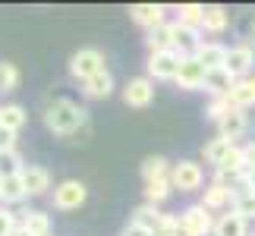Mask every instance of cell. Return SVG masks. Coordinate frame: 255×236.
<instances>
[{
	"label": "cell",
	"instance_id": "1",
	"mask_svg": "<svg viewBox=\"0 0 255 236\" xmlns=\"http://www.w3.org/2000/svg\"><path fill=\"white\" fill-rule=\"evenodd\" d=\"M85 123H88V111L70 98H57L44 111V126L57 135H76L79 129H85Z\"/></svg>",
	"mask_w": 255,
	"mask_h": 236
},
{
	"label": "cell",
	"instance_id": "2",
	"mask_svg": "<svg viewBox=\"0 0 255 236\" xmlns=\"http://www.w3.org/2000/svg\"><path fill=\"white\" fill-rule=\"evenodd\" d=\"M104 54L98 51V47H82V51H76L70 57V76L79 79V82H88L92 76L104 73Z\"/></svg>",
	"mask_w": 255,
	"mask_h": 236
},
{
	"label": "cell",
	"instance_id": "3",
	"mask_svg": "<svg viewBox=\"0 0 255 236\" xmlns=\"http://www.w3.org/2000/svg\"><path fill=\"white\" fill-rule=\"evenodd\" d=\"M170 183H173V189H180V192H202V186H205L202 164H195V161H176L170 167Z\"/></svg>",
	"mask_w": 255,
	"mask_h": 236
},
{
	"label": "cell",
	"instance_id": "4",
	"mask_svg": "<svg viewBox=\"0 0 255 236\" xmlns=\"http://www.w3.org/2000/svg\"><path fill=\"white\" fill-rule=\"evenodd\" d=\"M85 199H88V189L79 180H63L60 186H54V208L57 211H76L85 205Z\"/></svg>",
	"mask_w": 255,
	"mask_h": 236
},
{
	"label": "cell",
	"instance_id": "5",
	"mask_svg": "<svg viewBox=\"0 0 255 236\" xmlns=\"http://www.w3.org/2000/svg\"><path fill=\"white\" fill-rule=\"evenodd\" d=\"M205 76H208V70L199 63V57H183L173 82L183 92H199V88H205Z\"/></svg>",
	"mask_w": 255,
	"mask_h": 236
},
{
	"label": "cell",
	"instance_id": "6",
	"mask_svg": "<svg viewBox=\"0 0 255 236\" xmlns=\"http://www.w3.org/2000/svg\"><path fill=\"white\" fill-rule=\"evenodd\" d=\"M123 101L126 107H135V111H142V107H148L154 101V82L148 76H135L129 82L123 85Z\"/></svg>",
	"mask_w": 255,
	"mask_h": 236
},
{
	"label": "cell",
	"instance_id": "7",
	"mask_svg": "<svg viewBox=\"0 0 255 236\" xmlns=\"http://www.w3.org/2000/svg\"><path fill=\"white\" fill-rule=\"evenodd\" d=\"M252 66H255V47L252 44H233L230 47V54H227V70L233 79H249L252 76Z\"/></svg>",
	"mask_w": 255,
	"mask_h": 236
},
{
	"label": "cell",
	"instance_id": "8",
	"mask_svg": "<svg viewBox=\"0 0 255 236\" xmlns=\"http://www.w3.org/2000/svg\"><path fill=\"white\" fill-rule=\"evenodd\" d=\"M183 57L176 51H164V54H148V79H161V82H173L176 70H180Z\"/></svg>",
	"mask_w": 255,
	"mask_h": 236
},
{
	"label": "cell",
	"instance_id": "9",
	"mask_svg": "<svg viewBox=\"0 0 255 236\" xmlns=\"http://www.w3.org/2000/svg\"><path fill=\"white\" fill-rule=\"evenodd\" d=\"M233 202H237V189H227V186L211 183L208 189H202V208L205 211H230Z\"/></svg>",
	"mask_w": 255,
	"mask_h": 236
},
{
	"label": "cell",
	"instance_id": "10",
	"mask_svg": "<svg viewBox=\"0 0 255 236\" xmlns=\"http://www.w3.org/2000/svg\"><path fill=\"white\" fill-rule=\"evenodd\" d=\"M129 16H132L135 25L145 28V32H151V28L167 22V9L161 3H135V6H129Z\"/></svg>",
	"mask_w": 255,
	"mask_h": 236
},
{
	"label": "cell",
	"instance_id": "11",
	"mask_svg": "<svg viewBox=\"0 0 255 236\" xmlns=\"http://www.w3.org/2000/svg\"><path fill=\"white\" fill-rule=\"evenodd\" d=\"M176 218H180L195 236H211V230H214V218H211V211H205L199 202L189 205V208H186L183 214H176Z\"/></svg>",
	"mask_w": 255,
	"mask_h": 236
},
{
	"label": "cell",
	"instance_id": "12",
	"mask_svg": "<svg viewBox=\"0 0 255 236\" xmlns=\"http://www.w3.org/2000/svg\"><path fill=\"white\" fill-rule=\"evenodd\" d=\"M227 54H230V47L221 41H202V47L195 51V57H199V63L205 70H224L227 66Z\"/></svg>",
	"mask_w": 255,
	"mask_h": 236
},
{
	"label": "cell",
	"instance_id": "13",
	"mask_svg": "<svg viewBox=\"0 0 255 236\" xmlns=\"http://www.w3.org/2000/svg\"><path fill=\"white\" fill-rule=\"evenodd\" d=\"M145 44H148V54L173 51V47H176V22H164L158 28H151L148 38H145Z\"/></svg>",
	"mask_w": 255,
	"mask_h": 236
},
{
	"label": "cell",
	"instance_id": "14",
	"mask_svg": "<svg viewBox=\"0 0 255 236\" xmlns=\"http://www.w3.org/2000/svg\"><path fill=\"white\" fill-rule=\"evenodd\" d=\"M211 236H249V221L240 218L237 211H224L221 218H214V230Z\"/></svg>",
	"mask_w": 255,
	"mask_h": 236
},
{
	"label": "cell",
	"instance_id": "15",
	"mask_svg": "<svg viewBox=\"0 0 255 236\" xmlns=\"http://www.w3.org/2000/svg\"><path fill=\"white\" fill-rule=\"evenodd\" d=\"M22 186H25V195H44L51 189V173L44 167H35V164H25L22 167Z\"/></svg>",
	"mask_w": 255,
	"mask_h": 236
},
{
	"label": "cell",
	"instance_id": "16",
	"mask_svg": "<svg viewBox=\"0 0 255 236\" xmlns=\"http://www.w3.org/2000/svg\"><path fill=\"white\" fill-rule=\"evenodd\" d=\"M246 129H249L246 111H237V107H233V111H230V114L218 123V135H221V139H227V142H237Z\"/></svg>",
	"mask_w": 255,
	"mask_h": 236
},
{
	"label": "cell",
	"instance_id": "17",
	"mask_svg": "<svg viewBox=\"0 0 255 236\" xmlns=\"http://www.w3.org/2000/svg\"><path fill=\"white\" fill-rule=\"evenodd\" d=\"M173 22H176V19H173ZM202 41H205V38H202L199 28H189V25L176 22V47H173V51L180 57H195V51L202 47Z\"/></svg>",
	"mask_w": 255,
	"mask_h": 236
},
{
	"label": "cell",
	"instance_id": "18",
	"mask_svg": "<svg viewBox=\"0 0 255 236\" xmlns=\"http://www.w3.org/2000/svg\"><path fill=\"white\" fill-rule=\"evenodd\" d=\"M227 101H230V107H237V111H249V107H255V76L240 79V82L230 88Z\"/></svg>",
	"mask_w": 255,
	"mask_h": 236
},
{
	"label": "cell",
	"instance_id": "19",
	"mask_svg": "<svg viewBox=\"0 0 255 236\" xmlns=\"http://www.w3.org/2000/svg\"><path fill=\"white\" fill-rule=\"evenodd\" d=\"M233 85H237V79L227 70H208V76H205V92L211 98H227Z\"/></svg>",
	"mask_w": 255,
	"mask_h": 236
},
{
	"label": "cell",
	"instance_id": "20",
	"mask_svg": "<svg viewBox=\"0 0 255 236\" xmlns=\"http://www.w3.org/2000/svg\"><path fill=\"white\" fill-rule=\"evenodd\" d=\"M19 227H25L32 236H51L54 233V224H51V214L44 211H22V221H19Z\"/></svg>",
	"mask_w": 255,
	"mask_h": 236
},
{
	"label": "cell",
	"instance_id": "21",
	"mask_svg": "<svg viewBox=\"0 0 255 236\" xmlns=\"http://www.w3.org/2000/svg\"><path fill=\"white\" fill-rule=\"evenodd\" d=\"M237 148V142H227V139H211V142H205V148H202V157H205V164H214V170L227 161V154Z\"/></svg>",
	"mask_w": 255,
	"mask_h": 236
},
{
	"label": "cell",
	"instance_id": "22",
	"mask_svg": "<svg viewBox=\"0 0 255 236\" xmlns=\"http://www.w3.org/2000/svg\"><path fill=\"white\" fill-rule=\"evenodd\" d=\"M227 25H230V13H227L224 6H205L202 32H208V35H221V32H227Z\"/></svg>",
	"mask_w": 255,
	"mask_h": 236
},
{
	"label": "cell",
	"instance_id": "23",
	"mask_svg": "<svg viewBox=\"0 0 255 236\" xmlns=\"http://www.w3.org/2000/svg\"><path fill=\"white\" fill-rule=\"evenodd\" d=\"M28 114L22 104H0V129H9V132H19L25 126Z\"/></svg>",
	"mask_w": 255,
	"mask_h": 236
},
{
	"label": "cell",
	"instance_id": "24",
	"mask_svg": "<svg viewBox=\"0 0 255 236\" xmlns=\"http://www.w3.org/2000/svg\"><path fill=\"white\" fill-rule=\"evenodd\" d=\"M170 161L167 157H161V154H151V157H145L142 161V180L145 183H154V180H167L170 176Z\"/></svg>",
	"mask_w": 255,
	"mask_h": 236
},
{
	"label": "cell",
	"instance_id": "25",
	"mask_svg": "<svg viewBox=\"0 0 255 236\" xmlns=\"http://www.w3.org/2000/svg\"><path fill=\"white\" fill-rule=\"evenodd\" d=\"M82 92H85V98H111L114 95V76L107 70L92 76L88 82H82Z\"/></svg>",
	"mask_w": 255,
	"mask_h": 236
},
{
	"label": "cell",
	"instance_id": "26",
	"mask_svg": "<svg viewBox=\"0 0 255 236\" xmlns=\"http://www.w3.org/2000/svg\"><path fill=\"white\" fill-rule=\"evenodd\" d=\"M132 221L135 224H142V227L145 230H158L161 227V221H164V211L158 208V205H148V202H145V205H139V208H135L132 211Z\"/></svg>",
	"mask_w": 255,
	"mask_h": 236
},
{
	"label": "cell",
	"instance_id": "27",
	"mask_svg": "<svg viewBox=\"0 0 255 236\" xmlns=\"http://www.w3.org/2000/svg\"><path fill=\"white\" fill-rule=\"evenodd\" d=\"M202 16H205L202 3H180L176 6V22L180 25H189V28H199L202 32Z\"/></svg>",
	"mask_w": 255,
	"mask_h": 236
},
{
	"label": "cell",
	"instance_id": "28",
	"mask_svg": "<svg viewBox=\"0 0 255 236\" xmlns=\"http://www.w3.org/2000/svg\"><path fill=\"white\" fill-rule=\"evenodd\" d=\"M170 195H173V183H170V176H167V180L145 183V202H148V205H161V202H167Z\"/></svg>",
	"mask_w": 255,
	"mask_h": 236
},
{
	"label": "cell",
	"instance_id": "29",
	"mask_svg": "<svg viewBox=\"0 0 255 236\" xmlns=\"http://www.w3.org/2000/svg\"><path fill=\"white\" fill-rule=\"evenodd\" d=\"M0 192H3V202L16 205L25 199V186H22V176H6V180H0Z\"/></svg>",
	"mask_w": 255,
	"mask_h": 236
},
{
	"label": "cell",
	"instance_id": "30",
	"mask_svg": "<svg viewBox=\"0 0 255 236\" xmlns=\"http://www.w3.org/2000/svg\"><path fill=\"white\" fill-rule=\"evenodd\" d=\"M22 157H19V151H0V180H6V176H16L22 173Z\"/></svg>",
	"mask_w": 255,
	"mask_h": 236
},
{
	"label": "cell",
	"instance_id": "31",
	"mask_svg": "<svg viewBox=\"0 0 255 236\" xmlns=\"http://www.w3.org/2000/svg\"><path fill=\"white\" fill-rule=\"evenodd\" d=\"M16 88H19V70H16V63L0 60V95H9V92H16Z\"/></svg>",
	"mask_w": 255,
	"mask_h": 236
},
{
	"label": "cell",
	"instance_id": "32",
	"mask_svg": "<svg viewBox=\"0 0 255 236\" xmlns=\"http://www.w3.org/2000/svg\"><path fill=\"white\" fill-rule=\"evenodd\" d=\"M233 211H237L240 218H246V221H255V192L240 189L237 192V202H233Z\"/></svg>",
	"mask_w": 255,
	"mask_h": 236
},
{
	"label": "cell",
	"instance_id": "33",
	"mask_svg": "<svg viewBox=\"0 0 255 236\" xmlns=\"http://www.w3.org/2000/svg\"><path fill=\"white\" fill-rule=\"evenodd\" d=\"M218 170H224V173H246V161H243V145H237V148L227 154V161H224Z\"/></svg>",
	"mask_w": 255,
	"mask_h": 236
},
{
	"label": "cell",
	"instance_id": "34",
	"mask_svg": "<svg viewBox=\"0 0 255 236\" xmlns=\"http://www.w3.org/2000/svg\"><path fill=\"white\" fill-rule=\"evenodd\" d=\"M230 111H233V107H230V101H227V98H211V104L205 107L208 120H214V123H221V120H224V117H227Z\"/></svg>",
	"mask_w": 255,
	"mask_h": 236
},
{
	"label": "cell",
	"instance_id": "35",
	"mask_svg": "<svg viewBox=\"0 0 255 236\" xmlns=\"http://www.w3.org/2000/svg\"><path fill=\"white\" fill-rule=\"evenodd\" d=\"M16 227H19V218H16V211H9L6 205H3V208H0V236H9V233H13Z\"/></svg>",
	"mask_w": 255,
	"mask_h": 236
},
{
	"label": "cell",
	"instance_id": "36",
	"mask_svg": "<svg viewBox=\"0 0 255 236\" xmlns=\"http://www.w3.org/2000/svg\"><path fill=\"white\" fill-rule=\"evenodd\" d=\"M16 148V132L0 129V151H13Z\"/></svg>",
	"mask_w": 255,
	"mask_h": 236
},
{
	"label": "cell",
	"instance_id": "37",
	"mask_svg": "<svg viewBox=\"0 0 255 236\" xmlns=\"http://www.w3.org/2000/svg\"><path fill=\"white\" fill-rule=\"evenodd\" d=\"M243 161H246V170H255V139L243 145Z\"/></svg>",
	"mask_w": 255,
	"mask_h": 236
},
{
	"label": "cell",
	"instance_id": "38",
	"mask_svg": "<svg viewBox=\"0 0 255 236\" xmlns=\"http://www.w3.org/2000/svg\"><path fill=\"white\" fill-rule=\"evenodd\" d=\"M120 236H151V230H145L142 224L129 221V224H126V227H123V233H120Z\"/></svg>",
	"mask_w": 255,
	"mask_h": 236
},
{
	"label": "cell",
	"instance_id": "39",
	"mask_svg": "<svg viewBox=\"0 0 255 236\" xmlns=\"http://www.w3.org/2000/svg\"><path fill=\"white\" fill-rule=\"evenodd\" d=\"M243 189L255 192V170H246V186H243Z\"/></svg>",
	"mask_w": 255,
	"mask_h": 236
},
{
	"label": "cell",
	"instance_id": "40",
	"mask_svg": "<svg viewBox=\"0 0 255 236\" xmlns=\"http://www.w3.org/2000/svg\"><path fill=\"white\" fill-rule=\"evenodd\" d=\"M9 236H32V233H28L25 227H16V230H13V233H9Z\"/></svg>",
	"mask_w": 255,
	"mask_h": 236
},
{
	"label": "cell",
	"instance_id": "41",
	"mask_svg": "<svg viewBox=\"0 0 255 236\" xmlns=\"http://www.w3.org/2000/svg\"><path fill=\"white\" fill-rule=\"evenodd\" d=\"M0 202H3V192H0Z\"/></svg>",
	"mask_w": 255,
	"mask_h": 236
},
{
	"label": "cell",
	"instance_id": "42",
	"mask_svg": "<svg viewBox=\"0 0 255 236\" xmlns=\"http://www.w3.org/2000/svg\"><path fill=\"white\" fill-rule=\"evenodd\" d=\"M249 236H255V233H249Z\"/></svg>",
	"mask_w": 255,
	"mask_h": 236
}]
</instances>
